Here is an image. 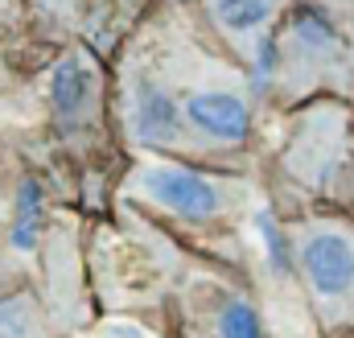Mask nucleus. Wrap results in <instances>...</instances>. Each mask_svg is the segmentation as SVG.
<instances>
[{"instance_id": "nucleus-1", "label": "nucleus", "mask_w": 354, "mask_h": 338, "mask_svg": "<svg viewBox=\"0 0 354 338\" xmlns=\"http://www.w3.org/2000/svg\"><path fill=\"white\" fill-rule=\"evenodd\" d=\"M115 136L128 153H169L239 169L264 141V87L202 21L198 4L161 0L111 62Z\"/></svg>"}, {"instance_id": "nucleus-2", "label": "nucleus", "mask_w": 354, "mask_h": 338, "mask_svg": "<svg viewBox=\"0 0 354 338\" xmlns=\"http://www.w3.org/2000/svg\"><path fill=\"white\" fill-rule=\"evenodd\" d=\"M115 194L161 235L194 248H223L243 231L260 186L243 169L202 166L169 153H128Z\"/></svg>"}, {"instance_id": "nucleus-3", "label": "nucleus", "mask_w": 354, "mask_h": 338, "mask_svg": "<svg viewBox=\"0 0 354 338\" xmlns=\"http://www.w3.org/2000/svg\"><path fill=\"white\" fill-rule=\"evenodd\" d=\"M268 128V190L284 198V219L317 206H354V99L313 95L272 112Z\"/></svg>"}, {"instance_id": "nucleus-4", "label": "nucleus", "mask_w": 354, "mask_h": 338, "mask_svg": "<svg viewBox=\"0 0 354 338\" xmlns=\"http://www.w3.org/2000/svg\"><path fill=\"white\" fill-rule=\"evenodd\" d=\"M268 112L313 95L354 99V0H288L260 66Z\"/></svg>"}, {"instance_id": "nucleus-5", "label": "nucleus", "mask_w": 354, "mask_h": 338, "mask_svg": "<svg viewBox=\"0 0 354 338\" xmlns=\"http://www.w3.org/2000/svg\"><path fill=\"white\" fill-rule=\"evenodd\" d=\"M284 256L322 338H354V215L317 206L284 219Z\"/></svg>"}, {"instance_id": "nucleus-6", "label": "nucleus", "mask_w": 354, "mask_h": 338, "mask_svg": "<svg viewBox=\"0 0 354 338\" xmlns=\"http://www.w3.org/2000/svg\"><path fill=\"white\" fill-rule=\"evenodd\" d=\"M46 103H50V124L66 145H95L99 136H107V128H115L111 71L99 62V54L87 42L62 46L50 71Z\"/></svg>"}, {"instance_id": "nucleus-7", "label": "nucleus", "mask_w": 354, "mask_h": 338, "mask_svg": "<svg viewBox=\"0 0 354 338\" xmlns=\"http://www.w3.org/2000/svg\"><path fill=\"white\" fill-rule=\"evenodd\" d=\"M177 305L185 338H268L252 293L218 276H189L177 293Z\"/></svg>"}, {"instance_id": "nucleus-8", "label": "nucleus", "mask_w": 354, "mask_h": 338, "mask_svg": "<svg viewBox=\"0 0 354 338\" xmlns=\"http://www.w3.org/2000/svg\"><path fill=\"white\" fill-rule=\"evenodd\" d=\"M288 0H198V12L202 21L214 29V37L243 62L256 71L260 79V66H264V50L268 37L280 21Z\"/></svg>"}, {"instance_id": "nucleus-9", "label": "nucleus", "mask_w": 354, "mask_h": 338, "mask_svg": "<svg viewBox=\"0 0 354 338\" xmlns=\"http://www.w3.org/2000/svg\"><path fill=\"white\" fill-rule=\"evenodd\" d=\"M0 338H66L58 330V314L41 301L37 289L12 285L0 289Z\"/></svg>"}, {"instance_id": "nucleus-10", "label": "nucleus", "mask_w": 354, "mask_h": 338, "mask_svg": "<svg viewBox=\"0 0 354 338\" xmlns=\"http://www.w3.org/2000/svg\"><path fill=\"white\" fill-rule=\"evenodd\" d=\"M29 4H33V0H0V37H8V33L25 29Z\"/></svg>"}]
</instances>
